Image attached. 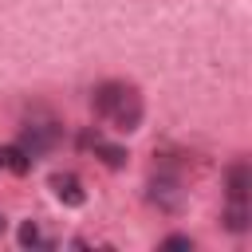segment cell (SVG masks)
Wrapping results in <instances>:
<instances>
[{
	"label": "cell",
	"mask_w": 252,
	"mask_h": 252,
	"mask_svg": "<svg viewBox=\"0 0 252 252\" xmlns=\"http://www.w3.org/2000/svg\"><path fill=\"white\" fill-rule=\"evenodd\" d=\"M94 114L102 118V122H110L114 130H138V122H142V94L130 87V83H118V79H110V83H98L94 87Z\"/></svg>",
	"instance_id": "6da1fadb"
},
{
	"label": "cell",
	"mask_w": 252,
	"mask_h": 252,
	"mask_svg": "<svg viewBox=\"0 0 252 252\" xmlns=\"http://www.w3.org/2000/svg\"><path fill=\"white\" fill-rule=\"evenodd\" d=\"M228 228L232 232H244L248 228V165L236 161L228 169V213H224Z\"/></svg>",
	"instance_id": "7a4b0ae2"
},
{
	"label": "cell",
	"mask_w": 252,
	"mask_h": 252,
	"mask_svg": "<svg viewBox=\"0 0 252 252\" xmlns=\"http://www.w3.org/2000/svg\"><path fill=\"white\" fill-rule=\"evenodd\" d=\"M55 142H59V130H55V122H47V118H43V122H28L24 134H20V150H24L32 161L43 158Z\"/></svg>",
	"instance_id": "3957f363"
},
{
	"label": "cell",
	"mask_w": 252,
	"mask_h": 252,
	"mask_svg": "<svg viewBox=\"0 0 252 252\" xmlns=\"http://www.w3.org/2000/svg\"><path fill=\"white\" fill-rule=\"evenodd\" d=\"M79 146H83V150H94L106 165H122V161H126V150H122V146H114V142H106V138H102V134H94V130H87V134L79 138Z\"/></svg>",
	"instance_id": "277c9868"
},
{
	"label": "cell",
	"mask_w": 252,
	"mask_h": 252,
	"mask_svg": "<svg viewBox=\"0 0 252 252\" xmlns=\"http://www.w3.org/2000/svg\"><path fill=\"white\" fill-rule=\"evenodd\" d=\"M51 189H55V197L67 201V205H83V201H87V193H83V185H79L75 173H55V177H51Z\"/></svg>",
	"instance_id": "5b68a950"
},
{
	"label": "cell",
	"mask_w": 252,
	"mask_h": 252,
	"mask_svg": "<svg viewBox=\"0 0 252 252\" xmlns=\"http://www.w3.org/2000/svg\"><path fill=\"white\" fill-rule=\"evenodd\" d=\"M150 197H154L161 209H177V201H181V189H177V181H173V177H158Z\"/></svg>",
	"instance_id": "8992f818"
},
{
	"label": "cell",
	"mask_w": 252,
	"mask_h": 252,
	"mask_svg": "<svg viewBox=\"0 0 252 252\" xmlns=\"http://www.w3.org/2000/svg\"><path fill=\"white\" fill-rule=\"evenodd\" d=\"M0 169H12V173H24V169H32V158L20 150V142L0 150Z\"/></svg>",
	"instance_id": "52a82bcc"
},
{
	"label": "cell",
	"mask_w": 252,
	"mask_h": 252,
	"mask_svg": "<svg viewBox=\"0 0 252 252\" xmlns=\"http://www.w3.org/2000/svg\"><path fill=\"white\" fill-rule=\"evenodd\" d=\"M20 244H28V248H47L51 240L39 232V224H32V220H28V224L20 228Z\"/></svg>",
	"instance_id": "ba28073f"
},
{
	"label": "cell",
	"mask_w": 252,
	"mask_h": 252,
	"mask_svg": "<svg viewBox=\"0 0 252 252\" xmlns=\"http://www.w3.org/2000/svg\"><path fill=\"white\" fill-rule=\"evenodd\" d=\"M165 248H193V240H189V236H169Z\"/></svg>",
	"instance_id": "9c48e42d"
},
{
	"label": "cell",
	"mask_w": 252,
	"mask_h": 252,
	"mask_svg": "<svg viewBox=\"0 0 252 252\" xmlns=\"http://www.w3.org/2000/svg\"><path fill=\"white\" fill-rule=\"evenodd\" d=\"M0 228H4V220H0Z\"/></svg>",
	"instance_id": "30bf717a"
}]
</instances>
